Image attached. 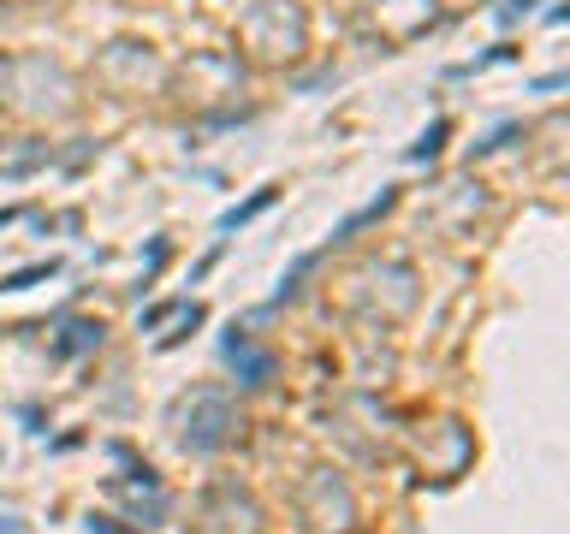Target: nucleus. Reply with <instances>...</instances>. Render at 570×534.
Masks as SVG:
<instances>
[{"label":"nucleus","mask_w":570,"mask_h":534,"mask_svg":"<svg viewBox=\"0 0 570 534\" xmlns=\"http://www.w3.org/2000/svg\"><path fill=\"white\" fill-rule=\"evenodd\" d=\"M238 48L256 66H292L309 48V18H303L297 0H256L238 18Z\"/></svg>","instance_id":"obj_1"},{"label":"nucleus","mask_w":570,"mask_h":534,"mask_svg":"<svg viewBox=\"0 0 570 534\" xmlns=\"http://www.w3.org/2000/svg\"><path fill=\"white\" fill-rule=\"evenodd\" d=\"M238 409H232V398H220V392H196V398L178 409V445L185 452H220V445L238 439Z\"/></svg>","instance_id":"obj_2"},{"label":"nucleus","mask_w":570,"mask_h":534,"mask_svg":"<svg viewBox=\"0 0 570 534\" xmlns=\"http://www.w3.org/2000/svg\"><path fill=\"white\" fill-rule=\"evenodd\" d=\"M434 24H440V0H368V12H363V30L381 48H404Z\"/></svg>","instance_id":"obj_3"},{"label":"nucleus","mask_w":570,"mask_h":534,"mask_svg":"<svg viewBox=\"0 0 570 534\" xmlns=\"http://www.w3.org/2000/svg\"><path fill=\"white\" fill-rule=\"evenodd\" d=\"M226 363L238 368V380H244V386H267V380H274V368H279L274 356L256 350V345H249V338H244L238 327L226 333Z\"/></svg>","instance_id":"obj_4"},{"label":"nucleus","mask_w":570,"mask_h":534,"mask_svg":"<svg viewBox=\"0 0 570 534\" xmlns=\"http://www.w3.org/2000/svg\"><path fill=\"white\" fill-rule=\"evenodd\" d=\"M83 350H101V320H71L66 338L53 345V356H83Z\"/></svg>","instance_id":"obj_5"},{"label":"nucleus","mask_w":570,"mask_h":534,"mask_svg":"<svg viewBox=\"0 0 570 534\" xmlns=\"http://www.w3.org/2000/svg\"><path fill=\"white\" fill-rule=\"evenodd\" d=\"M392 196H399V190H381V196H374V202H368V208H356V214H351V220H345V226H338V231H333V244H351V238H356V231H363V226H374V220H381V214L392 208Z\"/></svg>","instance_id":"obj_6"},{"label":"nucleus","mask_w":570,"mask_h":534,"mask_svg":"<svg viewBox=\"0 0 570 534\" xmlns=\"http://www.w3.org/2000/svg\"><path fill=\"white\" fill-rule=\"evenodd\" d=\"M274 196H279L274 185H267V190H256V196H249V202H238V208H226V214H220V226L232 231V226H244V220H256V214H262V208H274Z\"/></svg>","instance_id":"obj_7"},{"label":"nucleus","mask_w":570,"mask_h":534,"mask_svg":"<svg viewBox=\"0 0 570 534\" xmlns=\"http://www.w3.org/2000/svg\"><path fill=\"white\" fill-rule=\"evenodd\" d=\"M48 274H53V261H36V267H24V274H7V279H0V291H30V285L48 279Z\"/></svg>","instance_id":"obj_8"},{"label":"nucleus","mask_w":570,"mask_h":534,"mask_svg":"<svg viewBox=\"0 0 570 534\" xmlns=\"http://www.w3.org/2000/svg\"><path fill=\"white\" fill-rule=\"evenodd\" d=\"M445 131H452V125H445V119H434V131H428V137H422L410 155H416V160H434V155H440V142H445Z\"/></svg>","instance_id":"obj_9"},{"label":"nucleus","mask_w":570,"mask_h":534,"mask_svg":"<svg viewBox=\"0 0 570 534\" xmlns=\"http://www.w3.org/2000/svg\"><path fill=\"white\" fill-rule=\"evenodd\" d=\"M0 107H12V60L0 53Z\"/></svg>","instance_id":"obj_10"},{"label":"nucleus","mask_w":570,"mask_h":534,"mask_svg":"<svg viewBox=\"0 0 570 534\" xmlns=\"http://www.w3.org/2000/svg\"><path fill=\"white\" fill-rule=\"evenodd\" d=\"M89 534H119V528L107 523V516H89Z\"/></svg>","instance_id":"obj_11"},{"label":"nucleus","mask_w":570,"mask_h":534,"mask_svg":"<svg viewBox=\"0 0 570 534\" xmlns=\"http://www.w3.org/2000/svg\"><path fill=\"white\" fill-rule=\"evenodd\" d=\"M534 7V0H511V7H505V18H517V12H529Z\"/></svg>","instance_id":"obj_12"},{"label":"nucleus","mask_w":570,"mask_h":534,"mask_svg":"<svg viewBox=\"0 0 570 534\" xmlns=\"http://www.w3.org/2000/svg\"><path fill=\"white\" fill-rule=\"evenodd\" d=\"M18 7H36V0H18Z\"/></svg>","instance_id":"obj_13"},{"label":"nucleus","mask_w":570,"mask_h":534,"mask_svg":"<svg viewBox=\"0 0 570 534\" xmlns=\"http://www.w3.org/2000/svg\"><path fill=\"white\" fill-rule=\"evenodd\" d=\"M0 220H12V214H0Z\"/></svg>","instance_id":"obj_14"}]
</instances>
